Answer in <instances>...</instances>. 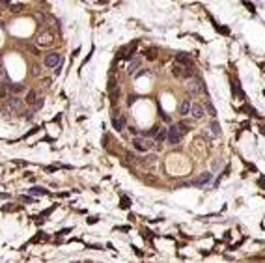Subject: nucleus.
I'll return each instance as SVG.
<instances>
[{"instance_id": "f257e3e1", "label": "nucleus", "mask_w": 265, "mask_h": 263, "mask_svg": "<svg viewBox=\"0 0 265 263\" xmlns=\"http://www.w3.org/2000/svg\"><path fill=\"white\" fill-rule=\"evenodd\" d=\"M189 92H191L192 95H200V93H205V84H204V80H202L200 77L191 78V80H189Z\"/></svg>"}, {"instance_id": "f03ea898", "label": "nucleus", "mask_w": 265, "mask_h": 263, "mask_svg": "<svg viewBox=\"0 0 265 263\" xmlns=\"http://www.w3.org/2000/svg\"><path fill=\"white\" fill-rule=\"evenodd\" d=\"M181 138H183V133L179 131V127L177 125H170L168 127V144H172V146H176V144L181 142Z\"/></svg>"}, {"instance_id": "7ed1b4c3", "label": "nucleus", "mask_w": 265, "mask_h": 263, "mask_svg": "<svg viewBox=\"0 0 265 263\" xmlns=\"http://www.w3.org/2000/svg\"><path fill=\"white\" fill-rule=\"evenodd\" d=\"M176 62H177V65H183L185 69H191L192 67V58H191V54L189 52H177L176 54Z\"/></svg>"}, {"instance_id": "20e7f679", "label": "nucleus", "mask_w": 265, "mask_h": 263, "mask_svg": "<svg viewBox=\"0 0 265 263\" xmlns=\"http://www.w3.org/2000/svg\"><path fill=\"white\" fill-rule=\"evenodd\" d=\"M133 146H134V150H138V151H148V150L153 147V142L151 140H146V138H134Z\"/></svg>"}, {"instance_id": "39448f33", "label": "nucleus", "mask_w": 265, "mask_h": 263, "mask_svg": "<svg viewBox=\"0 0 265 263\" xmlns=\"http://www.w3.org/2000/svg\"><path fill=\"white\" fill-rule=\"evenodd\" d=\"M62 64V56H58V52H50L45 56V65L47 67H58Z\"/></svg>"}, {"instance_id": "423d86ee", "label": "nucleus", "mask_w": 265, "mask_h": 263, "mask_svg": "<svg viewBox=\"0 0 265 263\" xmlns=\"http://www.w3.org/2000/svg\"><path fill=\"white\" fill-rule=\"evenodd\" d=\"M211 177H213V175L209 174V172H204V174H202V175H198L196 179H192V183H191V185H194V187H202V185H205V183H209V181H211Z\"/></svg>"}, {"instance_id": "0eeeda50", "label": "nucleus", "mask_w": 265, "mask_h": 263, "mask_svg": "<svg viewBox=\"0 0 265 263\" xmlns=\"http://www.w3.org/2000/svg\"><path fill=\"white\" fill-rule=\"evenodd\" d=\"M204 112H205V108L202 107L200 103H191V114H192V118L200 120V118L204 116Z\"/></svg>"}, {"instance_id": "6e6552de", "label": "nucleus", "mask_w": 265, "mask_h": 263, "mask_svg": "<svg viewBox=\"0 0 265 263\" xmlns=\"http://www.w3.org/2000/svg\"><path fill=\"white\" fill-rule=\"evenodd\" d=\"M112 125H114V129H116V131H123V127H125V118L112 114Z\"/></svg>"}, {"instance_id": "1a4fd4ad", "label": "nucleus", "mask_w": 265, "mask_h": 263, "mask_svg": "<svg viewBox=\"0 0 265 263\" xmlns=\"http://www.w3.org/2000/svg\"><path fill=\"white\" fill-rule=\"evenodd\" d=\"M179 114L181 116H189L191 114V101L189 99H183L179 103Z\"/></svg>"}, {"instance_id": "9d476101", "label": "nucleus", "mask_w": 265, "mask_h": 263, "mask_svg": "<svg viewBox=\"0 0 265 263\" xmlns=\"http://www.w3.org/2000/svg\"><path fill=\"white\" fill-rule=\"evenodd\" d=\"M10 108H11V110H15V112H21L22 101L19 99V97H10Z\"/></svg>"}, {"instance_id": "9b49d317", "label": "nucleus", "mask_w": 265, "mask_h": 263, "mask_svg": "<svg viewBox=\"0 0 265 263\" xmlns=\"http://www.w3.org/2000/svg\"><path fill=\"white\" fill-rule=\"evenodd\" d=\"M37 41H39V45H50V43H52V37H50L49 32H45V34H39Z\"/></svg>"}, {"instance_id": "f8f14e48", "label": "nucleus", "mask_w": 265, "mask_h": 263, "mask_svg": "<svg viewBox=\"0 0 265 263\" xmlns=\"http://www.w3.org/2000/svg\"><path fill=\"white\" fill-rule=\"evenodd\" d=\"M37 99H39L37 92H35V90H30L28 95H26V103H28V105H35V103H37Z\"/></svg>"}, {"instance_id": "ddd939ff", "label": "nucleus", "mask_w": 265, "mask_h": 263, "mask_svg": "<svg viewBox=\"0 0 265 263\" xmlns=\"http://www.w3.org/2000/svg\"><path fill=\"white\" fill-rule=\"evenodd\" d=\"M166 138H168V129H161V131L155 135V140H157V142H164Z\"/></svg>"}, {"instance_id": "4468645a", "label": "nucleus", "mask_w": 265, "mask_h": 263, "mask_svg": "<svg viewBox=\"0 0 265 263\" xmlns=\"http://www.w3.org/2000/svg\"><path fill=\"white\" fill-rule=\"evenodd\" d=\"M209 129H211V133H213L215 136H219V135H220V127H219V123H217L215 120H213L211 123H209Z\"/></svg>"}, {"instance_id": "2eb2a0df", "label": "nucleus", "mask_w": 265, "mask_h": 263, "mask_svg": "<svg viewBox=\"0 0 265 263\" xmlns=\"http://www.w3.org/2000/svg\"><path fill=\"white\" fill-rule=\"evenodd\" d=\"M138 65H140V58H134L131 64H129V73H134L138 69Z\"/></svg>"}, {"instance_id": "dca6fc26", "label": "nucleus", "mask_w": 265, "mask_h": 263, "mask_svg": "<svg viewBox=\"0 0 265 263\" xmlns=\"http://www.w3.org/2000/svg\"><path fill=\"white\" fill-rule=\"evenodd\" d=\"M30 194H49V190H45V188H37V187H32V188H30Z\"/></svg>"}, {"instance_id": "f3484780", "label": "nucleus", "mask_w": 265, "mask_h": 263, "mask_svg": "<svg viewBox=\"0 0 265 263\" xmlns=\"http://www.w3.org/2000/svg\"><path fill=\"white\" fill-rule=\"evenodd\" d=\"M10 90L13 93H19V92H22V86L21 84H10Z\"/></svg>"}, {"instance_id": "a211bd4d", "label": "nucleus", "mask_w": 265, "mask_h": 263, "mask_svg": "<svg viewBox=\"0 0 265 263\" xmlns=\"http://www.w3.org/2000/svg\"><path fill=\"white\" fill-rule=\"evenodd\" d=\"M6 95H7V90H6V86H4L2 82H0V99H4Z\"/></svg>"}, {"instance_id": "6ab92c4d", "label": "nucleus", "mask_w": 265, "mask_h": 263, "mask_svg": "<svg viewBox=\"0 0 265 263\" xmlns=\"http://www.w3.org/2000/svg\"><path fill=\"white\" fill-rule=\"evenodd\" d=\"M205 110H207V114H209V116H213V118L217 116V110L211 107V105H207V107H205Z\"/></svg>"}, {"instance_id": "aec40b11", "label": "nucleus", "mask_w": 265, "mask_h": 263, "mask_svg": "<svg viewBox=\"0 0 265 263\" xmlns=\"http://www.w3.org/2000/svg\"><path fill=\"white\" fill-rule=\"evenodd\" d=\"M22 10V4H11V11H21Z\"/></svg>"}, {"instance_id": "412c9836", "label": "nucleus", "mask_w": 265, "mask_h": 263, "mask_svg": "<svg viewBox=\"0 0 265 263\" xmlns=\"http://www.w3.org/2000/svg\"><path fill=\"white\" fill-rule=\"evenodd\" d=\"M21 200H22V202H26V203H34V202H35V200L32 198V196H22Z\"/></svg>"}, {"instance_id": "4be33fe9", "label": "nucleus", "mask_w": 265, "mask_h": 263, "mask_svg": "<svg viewBox=\"0 0 265 263\" xmlns=\"http://www.w3.org/2000/svg\"><path fill=\"white\" fill-rule=\"evenodd\" d=\"M159 131H161V127H159V125H155V127H151V131H149L148 135H157ZM148 135H146V136H148Z\"/></svg>"}, {"instance_id": "5701e85b", "label": "nucleus", "mask_w": 265, "mask_h": 263, "mask_svg": "<svg viewBox=\"0 0 265 263\" xmlns=\"http://www.w3.org/2000/svg\"><path fill=\"white\" fill-rule=\"evenodd\" d=\"M41 107H43V97H39V99H37V103L34 105V108H35V110H39Z\"/></svg>"}, {"instance_id": "b1692460", "label": "nucleus", "mask_w": 265, "mask_h": 263, "mask_svg": "<svg viewBox=\"0 0 265 263\" xmlns=\"http://www.w3.org/2000/svg\"><path fill=\"white\" fill-rule=\"evenodd\" d=\"M146 56H148V58H149V60H153V58H155V56H157V54H155V50H149V54H146Z\"/></svg>"}, {"instance_id": "393cba45", "label": "nucleus", "mask_w": 265, "mask_h": 263, "mask_svg": "<svg viewBox=\"0 0 265 263\" xmlns=\"http://www.w3.org/2000/svg\"><path fill=\"white\" fill-rule=\"evenodd\" d=\"M134 101H136V95H129V101H127V103H129V105H133Z\"/></svg>"}, {"instance_id": "a878e982", "label": "nucleus", "mask_w": 265, "mask_h": 263, "mask_svg": "<svg viewBox=\"0 0 265 263\" xmlns=\"http://www.w3.org/2000/svg\"><path fill=\"white\" fill-rule=\"evenodd\" d=\"M32 73H34V75H39V65H34V69H32Z\"/></svg>"}, {"instance_id": "bb28decb", "label": "nucleus", "mask_w": 265, "mask_h": 263, "mask_svg": "<svg viewBox=\"0 0 265 263\" xmlns=\"http://www.w3.org/2000/svg\"><path fill=\"white\" fill-rule=\"evenodd\" d=\"M121 207H129V200L123 198V202H121Z\"/></svg>"}, {"instance_id": "cd10ccee", "label": "nucleus", "mask_w": 265, "mask_h": 263, "mask_svg": "<svg viewBox=\"0 0 265 263\" xmlns=\"http://www.w3.org/2000/svg\"><path fill=\"white\" fill-rule=\"evenodd\" d=\"M260 185H262V188H265V179H260Z\"/></svg>"}, {"instance_id": "c85d7f7f", "label": "nucleus", "mask_w": 265, "mask_h": 263, "mask_svg": "<svg viewBox=\"0 0 265 263\" xmlns=\"http://www.w3.org/2000/svg\"><path fill=\"white\" fill-rule=\"evenodd\" d=\"M82 263H93L92 260H86V261H82Z\"/></svg>"}, {"instance_id": "c756f323", "label": "nucleus", "mask_w": 265, "mask_h": 263, "mask_svg": "<svg viewBox=\"0 0 265 263\" xmlns=\"http://www.w3.org/2000/svg\"><path fill=\"white\" fill-rule=\"evenodd\" d=\"M71 263H80V261H71Z\"/></svg>"}]
</instances>
